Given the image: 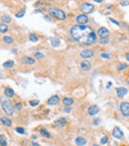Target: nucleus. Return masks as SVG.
Instances as JSON below:
<instances>
[{
	"label": "nucleus",
	"mask_w": 129,
	"mask_h": 146,
	"mask_svg": "<svg viewBox=\"0 0 129 146\" xmlns=\"http://www.w3.org/2000/svg\"><path fill=\"white\" fill-rule=\"evenodd\" d=\"M73 39L80 44L89 46L96 42V34L90 26L74 25L70 31Z\"/></svg>",
	"instance_id": "1"
},
{
	"label": "nucleus",
	"mask_w": 129,
	"mask_h": 146,
	"mask_svg": "<svg viewBox=\"0 0 129 146\" xmlns=\"http://www.w3.org/2000/svg\"><path fill=\"white\" fill-rule=\"evenodd\" d=\"M1 105H2V109L4 110V112L7 114V115H13L14 113V105L13 103L11 102V100L9 99H6V98H2L1 99Z\"/></svg>",
	"instance_id": "2"
},
{
	"label": "nucleus",
	"mask_w": 129,
	"mask_h": 146,
	"mask_svg": "<svg viewBox=\"0 0 129 146\" xmlns=\"http://www.w3.org/2000/svg\"><path fill=\"white\" fill-rule=\"evenodd\" d=\"M49 12L52 16L57 18L58 20H64L66 19V13L61 9H56V8H51L49 9Z\"/></svg>",
	"instance_id": "3"
},
{
	"label": "nucleus",
	"mask_w": 129,
	"mask_h": 146,
	"mask_svg": "<svg viewBox=\"0 0 129 146\" xmlns=\"http://www.w3.org/2000/svg\"><path fill=\"white\" fill-rule=\"evenodd\" d=\"M81 10L85 15L89 14L94 10V6L92 4H90V3H88V2H85V3H83V5L81 7Z\"/></svg>",
	"instance_id": "4"
},
{
	"label": "nucleus",
	"mask_w": 129,
	"mask_h": 146,
	"mask_svg": "<svg viewBox=\"0 0 129 146\" xmlns=\"http://www.w3.org/2000/svg\"><path fill=\"white\" fill-rule=\"evenodd\" d=\"M120 111L123 116L129 117V102H122L120 104Z\"/></svg>",
	"instance_id": "5"
},
{
	"label": "nucleus",
	"mask_w": 129,
	"mask_h": 146,
	"mask_svg": "<svg viewBox=\"0 0 129 146\" xmlns=\"http://www.w3.org/2000/svg\"><path fill=\"white\" fill-rule=\"evenodd\" d=\"M77 22L79 23V25H86L88 22V17L85 14H81L77 17Z\"/></svg>",
	"instance_id": "6"
},
{
	"label": "nucleus",
	"mask_w": 129,
	"mask_h": 146,
	"mask_svg": "<svg viewBox=\"0 0 129 146\" xmlns=\"http://www.w3.org/2000/svg\"><path fill=\"white\" fill-rule=\"evenodd\" d=\"M112 136H113L114 138L121 139V138L123 137V132H122V130H121L118 126H116V127H114L113 130H112Z\"/></svg>",
	"instance_id": "7"
},
{
	"label": "nucleus",
	"mask_w": 129,
	"mask_h": 146,
	"mask_svg": "<svg viewBox=\"0 0 129 146\" xmlns=\"http://www.w3.org/2000/svg\"><path fill=\"white\" fill-rule=\"evenodd\" d=\"M94 55V51L93 50H84L81 52V57L84 58V59H87V58H90Z\"/></svg>",
	"instance_id": "8"
},
{
	"label": "nucleus",
	"mask_w": 129,
	"mask_h": 146,
	"mask_svg": "<svg viewBox=\"0 0 129 146\" xmlns=\"http://www.w3.org/2000/svg\"><path fill=\"white\" fill-rule=\"evenodd\" d=\"M87 111H88V114H89V115L93 116V115H95V114H97V113H98L99 108H98V106H97V105H90V106L88 107Z\"/></svg>",
	"instance_id": "9"
},
{
	"label": "nucleus",
	"mask_w": 129,
	"mask_h": 146,
	"mask_svg": "<svg viewBox=\"0 0 129 146\" xmlns=\"http://www.w3.org/2000/svg\"><path fill=\"white\" fill-rule=\"evenodd\" d=\"M59 100H60V97H59V96L55 95V96L51 97L48 99L47 103H48V104H50V105H55V104H57V103L59 102Z\"/></svg>",
	"instance_id": "10"
},
{
	"label": "nucleus",
	"mask_w": 129,
	"mask_h": 146,
	"mask_svg": "<svg viewBox=\"0 0 129 146\" xmlns=\"http://www.w3.org/2000/svg\"><path fill=\"white\" fill-rule=\"evenodd\" d=\"M127 93H128V91H127L126 88L121 87V88H117L116 89V94H117V96L119 97H123L125 95H127Z\"/></svg>",
	"instance_id": "11"
},
{
	"label": "nucleus",
	"mask_w": 129,
	"mask_h": 146,
	"mask_svg": "<svg viewBox=\"0 0 129 146\" xmlns=\"http://www.w3.org/2000/svg\"><path fill=\"white\" fill-rule=\"evenodd\" d=\"M75 142H76V144L78 145V146H85L86 144V139L85 138V137H82V136H79V137H77L76 139H75Z\"/></svg>",
	"instance_id": "12"
},
{
	"label": "nucleus",
	"mask_w": 129,
	"mask_h": 146,
	"mask_svg": "<svg viewBox=\"0 0 129 146\" xmlns=\"http://www.w3.org/2000/svg\"><path fill=\"white\" fill-rule=\"evenodd\" d=\"M90 67H91V64H90V62L87 61V60H84V61L81 63V68H82V70H84V71H87Z\"/></svg>",
	"instance_id": "13"
},
{
	"label": "nucleus",
	"mask_w": 129,
	"mask_h": 146,
	"mask_svg": "<svg viewBox=\"0 0 129 146\" xmlns=\"http://www.w3.org/2000/svg\"><path fill=\"white\" fill-rule=\"evenodd\" d=\"M66 123H67V118L66 117H61V118H59L58 120L55 121V124L58 127H63Z\"/></svg>",
	"instance_id": "14"
},
{
	"label": "nucleus",
	"mask_w": 129,
	"mask_h": 146,
	"mask_svg": "<svg viewBox=\"0 0 129 146\" xmlns=\"http://www.w3.org/2000/svg\"><path fill=\"white\" fill-rule=\"evenodd\" d=\"M108 33H109V31H108L106 28H104V27L99 28L98 31H97V35L100 36V38H102V37H104V36H107Z\"/></svg>",
	"instance_id": "15"
},
{
	"label": "nucleus",
	"mask_w": 129,
	"mask_h": 146,
	"mask_svg": "<svg viewBox=\"0 0 129 146\" xmlns=\"http://www.w3.org/2000/svg\"><path fill=\"white\" fill-rule=\"evenodd\" d=\"M0 120H1V122H2V124L4 126H11V124H12L11 119L8 118L7 116H2L1 118H0Z\"/></svg>",
	"instance_id": "16"
},
{
	"label": "nucleus",
	"mask_w": 129,
	"mask_h": 146,
	"mask_svg": "<svg viewBox=\"0 0 129 146\" xmlns=\"http://www.w3.org/2000/svg\"><path fill=\"white\" fill-rule=\"evenodd\" d=\"M22 63L26 65H33L35 64V60L31 57H23L22 58Z\"/></svg>",
	"instance_id": "17"
},
{
	"label": "nucleus",
	"mask_w": 129,
	"mask_h": 146,
	"mask_svg": "<svg viewBox=\"0 0 129 146\" xmlns=\"http://www.w3.org/2000/svg\"><path fill=\"white\" fill-rule=\"evenodd\" d=\"M4 95H5V97H6L11 98V97H14L15 93H14V91H13L11 88H6V89H5V91H4Z\"/></svg>",
	"instance_id": "18"
},
{
	"label": "nucleus",
	"mask_w": 129,
	"mask_h": 146,
	"mask_svg": "<svg viewBox=\"0 0 129 146\" xmlns=\"http://www.w3.org/2000/svg\"><path fill=\"white\" fill-rule=\"evenodd\" d=\"M74 102H75V100L73 98H71V97H64L63 98V103L66 106H70V105L74 104Z\"/></svg>",
	"instance_id": "19"
},
{
	"label": "nucleus",
	"mask_w": 129,
	"mask_h": 146,
	"mask_svg": "<svg viewBox=\"0 0 129 146\" xmlns=\"http://www.w3.org/2000/svg\"><path fill=\"white\" fill-rule=\"evenodd\" d=\"M50 41H51V44H52L53 47H58L60 45V42H61L58 37H52L50 39Z\"/></svg>",
	"instance_id": "20"
},
{
	"label": "nucleus",
	"mask_w": 129,
	"mask_h": 146,
	"mask_svg": "<svg viewBox=\"0 0 129 146\" xmlns=\"http://www.w3.org/2000/svg\"><path fill=\"white\" fill-rule=\"evenodd\" d=\"M0 146H7V140L5 135H0Z\"/></svg>",
	"instance_id": "21"
},
{
	"label": "nucleus",
	"mask_w": 129,
	"mask_h": 146,
	"mask_svg": "<svg viewBox=\"0 0 129 146\" xmlns=\"http://www.w3.org/2000/svg\"><path fill=\"white\" fill-rule=\"evenodd\" d=\"M108 42H109V37H108V35H107V36H104V37H102V38H100V40H99V43H100L101 45H106V44H108Z\"/></svg>",
	"instance_id": "22"
},
{
	"label": "nucleus",
	"mask_w": 129,
	"mask_h": 146,
	"mask_svg": "<svg viewBox=\"0 0 129 146\" xmlns=\"http://www.w3.org/2000/svg\"><path fill=\"white\" fill-rule=\"evenodd\" d=\"M40 134L42 135V136H44V137H46V138H50L51 137V135H50V133L45 129V128H42L41 130H40Z\"/></svg>",
	"instance_id": "23"
},
{
	"label": "nucleus",
	"mask_w": 129,
	"mask_h": 146,
	"mask_svg": "<svg viewBox=\"0 0 129 146\" xmlns=\"http://www.w3.org/2000/svg\"><path fill=\"white\" fill-rule=\"evenodd\" d=\"M8 30L9 29H8L6 24H4V23L0 24V32H1V33H6V32H8Z\"/></svg>",
	"instance_id": "24"
},
{
	"label": "nucleus",
	"mask_w": 129,
	"mask_h": 146,
	"mask_svg": "<svg viewBox=\"0 0 129 146\" xmlns=\"http://www.w3.org/2000/svg\"><path fill=\"white\" fill-rule=\"evenodd\" d=\"M13 66H14V62H13V61H7V62H5V63L3 64V68H5V69L12 68Z\"/></svg>",
	"instance_id": "25"
},
{
	"label": "nucleus",
	"mask_w": 129,
	"mask_h": 146,
	"mask_svg": "<svg viewBox=\"0 0 129 146\" xmlns=\"http://www.w3.org/2000/svg\"><path fill=\"white\" fill-rule=\"evenodd\" d=\"M3 41L6 43V44H12L13 43V39H12V37H10V36H4L3 37Z\"/></svg>",
	"instance_id": "26"
},
{
	"label": "nucleus",
	"mask_w": 129,
	"mask_h": 146,
	"mask_svg": "<svg viewBox=\"0 0 129 146\" xmlns=\"http://www.w3.org/2000/svg\"><path fill=\"white\" fill-rule=\"evenodd\" d=\"M1 20H2V22H4V23H10V22L12 21L11 17L8 16V15H4V16H2Z\"/></svg>",
	"instance_id": "27"
},
{
	"label": "nucleus",
	"mask_w": 129,
	"mask_h": 146,
	"mask_svg": "<svg viewBox=\"0 0 129 146\" xmlns=\"http://www.w3.org/2000/svg\"><path fill=\"white\" fill-rule=\"evenodd\" d=\"M29 39H30V41H32V42H37V41L39 40L38 37H37L35 34H32V33L29 35Z\"/></svg>",
	"instance_id": "28"
},
{
	"label": "nucleus",
	"mask_w": 129,
	"mask_h": 146,
	"mask_svg": "<svg viewBox=\"0 0 129 146\" xmlns=\"http://www.w3.org/2000/svg\"><path fill=\"white\" fill-rule=\"evenodd\" d=\"M107 142H108V137H107V136H104V137H102V138H101V140H100V143H101L102 145H104V144H107Z\"/></svg>",
	"instance_id": "29"
},
{
	"label": "nucleus",
	"mask_w": 129,
	"mask_h": 146,
	"mask_svg": "<svg viewBox=\"0 0 129 146\" xmlns=\"http://www.w3.org/2000/svg\"><path fill=\"white\" fill-rule=\"evenodd\" d=\"M128 66L126 65V64H121V65H118V67H117V69H118V71H122V70H124V69H126Z\"/></svg>",
	"instance_id": "30"
},
{
	"label": "nucleus",
	"mask_w": 129,
	"mask_h": 146,
	"mask_svg": "<svg viewBox=\"0 0 129 146\" xmlns=\"http://www.w3.org/2000/svg\"><path fill=\"white\" fill-rule=\"evenodd\" d=\"M14 107H15L17 110H21L23 106H22V103H21V102H16L15 105H14Z\"/></svg>",
	"instance_id": "31"
},
{
	"label": "nucleus",
	"mask_w": 129,
	"mask_h": 146,
	"mask_svg": "<svg viewBox=\"0 0 129 146\" xmlns=\"http://www.w3.org/2000/svg\"><path fill=\"white\" fill-rule=\"evenodd\" d=\"M16 131H17V133H20V134L25 133V129L23 127H16Z\"/></svg>",
	"instance_id": "32"
},
{
	"label": "nucleus",
	"mask_w": 129,
	"mask_h": 146,
	"mask_svg": "<svg viewBox=\"0 0 129 146\" xmlns=\"http://www.w3.org/2000/svg\"><path fill=\"white\" fill-rule=\"evenodd\" d=\"M24 15H25V11L22 10V11H20V12H18V13L16 14V17H17V18H22Z\"/></svg>",
	"instance_id": "33"
},
{
	"label": "nucleus",
	"mask_w": 129,
	"mask_h": 146,
	"mask_svg": "<svg viewBox=\"0 0 129 146\" xmlns=\"http://www.w3.org/2000/svg\"><path fill=\"white\" fill-rule=\"evenodd\" d=\"M35 58H37V59H43L44 58V55L42 53L37 52V53H35Z\"/></svg>",
	"instance_id": "34"
},
{
	"label": "nucleus",
	"mask_w": 129,
	"mask_h": 146,
	"mask_svg": "<svg viewBox=\"0 0 129 146\" xmlns=\"http://www.w3.org/2000/svg\"><path fill=\"white\" fill-rule=\"evenodd\" d=\"M39 100H31L29 103H30V105H32V106H37L38 104H39Z\"/></svg>",
	"instance_id": "35"
},
{
	"label": "nucleus",
	"mask_w": 129,
	"mask_h": 146,
	"mask_svg": "<svg viewBox=\"0 0 129 146\" xmlns=\"http://www.w3.org/2000/svg\"><path fill=\"white\" fill-rule=\"evenodd\" d=\"M101 57L104 58V59H110V55H108V54H104V53L101 54Z\"/></svg>",
	"instance_id": "36"
},
{
	"label": "nucleus",
	"mask_w": 129,
	"mask_h": 146,
	"mask_svg": "<svg viewBox=\"0 0 129 146\" xmlns=\"http://www.w3.org/2000/svg\"><path fill=\"white\" fill-rule=\"evenodd\" d=\"M120 4H121L122 6H126V5H128V4H129V1H121V2H120Z\"/></svg>",
	"instance_id": "37"
},
{
	"label": "nucleus",
	"mask_w": 129,
	"mask_h": 146,
	"mask_svg": "<svg viewBox=\"0 0 129 146\" xmlns=\"http://www.w3.org/2000/svg\"><path fill=\"white\" fill-rule=\"evenodd\" d=\"M109 20H110V21H111V22H112V23H114V24H115V25H117V26H119V25H120V24H119V23H118V22H117V21H115V20H114V19H109Z\"/></svg>",
	"instance_id": "38"
},
{
	"label": "nucleus",
	"mask_w": 129,
	"mask_h": 146,
	"mask_svg": "<svg viewBox=\"0 0 129 146\" xmlns=\"http://www.w3.org/2000/svg\"><path fill=\"white\" fill-rule=\"evenodd\" d=\"M64 112H67V113H68V112H71V108H70V107L64 108Z\"/></svg>",
	"instance_id": "39"
},
{
	"label": "nucleus",
	"mask_w": 129,
	"mask_h": 146,
	"mask_svg": "<svg viewBox=\"0 0 129 146\" xmlns=\"http://www.w3.org/2000/svg\"><path fill=\"white\" fill-rule=\"evenodd\" d=\"M45 19H46L47 21H51V18H50L49 15H46V16H45Z\"/></svg>",
	"instance_id": "40"
},
{
	"label": "nucleus",
	"mask_w": 129,
	"mask_h": 146,
	"mask_svg": "<svg viewBox=\"0 0 129 146\" xmlns=\"http://www.w3.org/2000/svg\"><path fill=\"white\" fill-rule=\"evenodd\" d=\"M93 122H94V124H95V125H97V124L99 123V119H94V121H93Z\"/></svg>",
	"instance_id": "41"
},
{
	"label": "nucleus",
	"mask_w": 129,
	"mask_h": 146,
	"mask_svg": "<svg viewBox=\"0 0 129 146\" xmlns=\"http://www.w3.org/2000/svg\"><path fill=\"white\" fill-rule=\"evenodd\" d=\"M41 12H43L42 10H40V9H37V10H35V13H41Z\"/></svg>",
	"instance_id": "42"
},
{
	"label": "nucleus",
	"mask_w": 129,
	"mask_h": 146,
	"mask_svg": "<svg viewBox=\"0 0 129 146\" xmlns=\"http://www.w3.org/2000/svg\"><path fill=\"white\" fill-rule=\"evenodd\" d=\"M39 4H40V3H39V2H36V3H35V4H34V6H35V7H36V8H37V7H39Z\"/></svg>",
	"instance_id": "43"
},
{
	"label": "nucleus",
	"mask_w": 129,
	"mask_h": 146,
	"mask_svg": "<svg viewBox=\"0 0 129 146\" xmlns=\"http://www.w3.org/2000/svg\"><path fill=\"white\" fill-rule=\"evenodd\" d=\"M126 60L129 62V53H128V54H126Z\"/></svg>",
	"instance_id": "44"
},
{
	"label": "nucleus",
	"mask_w": 129,
	"mask_h": 146,
	"mask_svg": "<svg viewBox=\"0 0 129 146\" xmlns=\"http://www.w3.org/2000/svg\"><path fill=\"white\" fill-rule=\"evenodd\" d=\"M32 146H40V145H39L38 143H33V144H32Z\"/></svg>",
	"instance_id": "45"
},
{
	"label": "nucleus",
	"mask_w": 129,
	"mask_h": 146,
	"mask_svg": "<svg viewBox=\"0 0 129 146\" xmlns=\"http://www.w3.org/2000/svg\"><path fill=\"white\" fill-rule=\"evenodd\" d=\"M95 2H96V3H101L102 1H101V0H95Z\"/></svg>",
	"instance_id": "46"
},
{
	"label": "nucleus",
	"mask_w": 129,
	"mask_h": 146,
	"mask_svg": "<svg viewBox=\"0 0 129 146\" xmlns=\"http://www.w3.org/2000/svg\"><path fill=\"white\" fill-rule=\"evenodd\" d=\"M12 53H13V54H16V49H13V50H12Z\"/></svg>",
	"instance_id": "47"
},
{
	"label": "nucleus",
	"mask_w": 129,
	"mask_h": 146,
	"mask_svg": "<svg viewBox=\"0 0 129 146\" xmlns=\"http://www.w3.org/2000/svg\"><path fill=\"white\" fill-rule=\"evenodd\" d=\"M111 86V83H108V85H107V88H109Z\"/></svg>",
	"instance_id": "48"
},
{
	"label": "nucleus",
	"mask_w": 129,
	"mask_h": 146,
	"mask_svg": "<svg viewBox=\"0 0 129 146\" xmlns=\"http://www.w3.org/2000/svg\"><path fill=\"white\" fill-rule=\"evenodd\" d=\"M92 146H99V145H97V144H93Z\"/></svg>",
	"instance_id": "49"
},
{
	"label": "nucleus",
	"mask_w": 129,
	"mask_h": 146,
	"mask_svg": "<svg viewBox=\"0 0 129 146\" xmlns=\"http://www.w3.org/2000/svg\"><path fill=\"white\" fill-rule=\"evenodd\" d=\"M1 78H2V75H1V74H0V79H1Z\"/></svg>",
	"instance_id": "50"
},
{
	"label": "nucleus",
	"mask_w": 129,
	"mask_h": 146,
	"mask_svg": "<svg viewBox=\"0 0 129 146\" xmlns=\"http://www.w3.org/2000/svg\"><path fill=\"white\" fill-rule=\"evenodd\" d=\"M128 85H129V82H128Z\"/></svg>",
	"instance_id": "51"
}]
</instances>
